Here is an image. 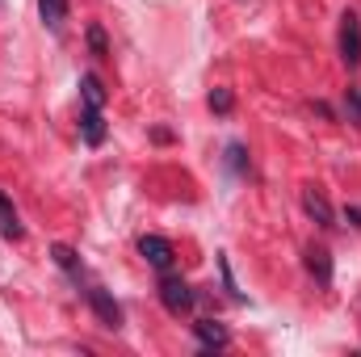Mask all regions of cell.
Instances as JSON below:
<instances>
[{
    "mask_svg": "<svg viewBox=\"0 0 361 357\" xmlns=\"http://www.w3.org/2000/svg\"><path fill=\"white\" fill-rule=\"evenodd\" d=\"M160 303H164V311H169V315H185V311H193L197 294H193V286H189L185 277L164 273V277H160Z\"/></svg>",
    "mask_w": 361,
    "mask_h": 357,
    "instance_id": "cell-1",
    "label": "cell"
},
{
    "mask_svg": "<svg viewBox=\"0 0 361 357\" xmlns=\"http://www.w3.org/2000/svg\"><path fill=\"white\" fill-rule=\"evenodd\" d=\"M85 298H89L92 315L101 320V328H109V332H118V328H122V307L114 303V294H109L105 286H89V290H85Z\"/></svg>",
    "mask_w": 361,
    "mask_h": 357,
    "instance_id": "cell-2",
    "label": "cell"
},
{
    "mask_svg": "<svg viewBox=\"0 0 361 357\" xmlns=\"http://www.w3.org/2000/svg\"><path fill=\"white\" fill-rule=\"evenodd\" d=\"M341 59L345 68H361V17L353 8L341 17Z\"/></svg>",
    "mask_w": 361,
    "mask_h": 357,
    "instance_id": "cell-3",
    "label": "cell"
},
{
    "mask_svg": "<svg viewBox=\"0 0 361 357\" xmlns=\"http://www.w3.org/2000/svg\"><path fill=\"white\" fill-rule=\"evenodd\" d=\"M139 257H143L152 269L169 273V269H173V261H177V248H173L164 236H143V240H139Z\"/></svg>",
    "mask_w": 361,
    "mask_h": 357,
    "instance_id": "cell-4",
    "label": "cell"
},
{
    "mask_svg": "<svg viewBox=\"0 0 361 357\" xmlns=\"http://www.w3.org/2000/svg\"><path fill=\"white\" fill-rule=\"evenodd\" d=\"M193 337H197V345H202L206 353H214V349H227V345H231V332H227L219 320H197V324H193Z\"/></svg>",
    "mask_w": 361,
    "mask_h": 357,
    "instance_id": "cell-5",
    "label": "cell"
},
{
    "mask_svg": "<svg viewBox=\"0 0 361 357\" xmlns=\"http://www.w3.org/2000/svg\"><path fill=\"white\" fill-rule=\"evenodd\" d=\"M302 265H307V273H311L319 286H332V253H328L324 244H311V248L302 253Z\"/></svg>",
    "mask_w": 361,
    "mask_h": 357,
    "instance_id": "cell-6",
    "label": "cell"
},
{
    "mask_svg": "<svg viewBox=\"0 0 361 357\" xmlns=\"http://www.w3.org/2000/svg\"><path fill=\"white\" fill-rule=\"evenodd\" d=\"M302 210L319 223V227H336V210L328 206V198L319 189H302Z\"/></svg>",
    "mask_w": 361,
    "mask_h": 357,
    "instance_id": "cell-7",
    "label": "cell"
},
{
    "mask_svg": "<svg viewBox=\"0 0 361 357\" xmlns=\"http://www.w3.org/2000/svg\"><path fill=\"white\" fill-rule=\"evenodd\" d=\"M0 236L13 240V244L25 240V227H21V219H17V206H13V198H8L4 189H0Z\"/></svg>",
    "mask_w": 361,
    "mask_h": 357,
    "instance_id": "cell-8",
    "label": "cell"
},
{
    "mask_svg": "<svg viewBox=\"0 0 361 357\" xmlns=\"http://www.w3.org/2000/svg\"><path fill=\"white\" fill-rule=\"evenodd\" d=\"M105 135H109L105 114H101V109H80V139H85L89 147H101V143H105Z\"/></svg>",
    "mask_w": 361,
    "mask_h": 357,
    "instance_id": "cell-9",
    "label": "cell"
},
{
    "mask_svg": "<svg viewBox=\"0 0 361 357\" xmlns=\"http://www.w3.org/2000/svg\"><path fill=\"white\" fill-rule=\"evenodd\" d=\"M51 261L63 269V273H68V277H72L76 286L85 282V265H80V253H76L72 244H51Z\"/></svg>",
    "mask_w": 361,
    "mask_h": 357,
    "instance_id": "cell-10",
    "label": "cell"
},
{
    "mask_svg": "<svg viewBox=\"0 0 361 357\" xmlns=\"http://www.w3.org/2000/svg\"><path fill=\"white\" fill-rule=\"evenodd\" d=\"M223 164H227L235 177H252V156H248V147H244V143H227Z\"/></svg>",
    "mask_w": 361,
    "mask_h": 357,
    "instance_id": "cell-11",
    "label": "cell"
},
{
    "mask_svg": "<svg viewBox=\"0 0 361 357\" xmlns=\"http://www.w3.org/2000/svg\"><path fill=\"white\" fill-rule=\"evenodd\" d=\"M80 105L85 109H105V85L97 80V76H80Z\"/></svg>",
    "mask_w": 361,
    "mask_h": 357,
    "instance_id": "cell-12",
    "label": "cell"
},
{
    "mask_svg": "<svg viewBox=\"0 0 361 357\" xmlns=\"http://www.w3.org/2000/svg\"><path fill=\"white\" fill-rule=\"evenodd\" d=\"M38 17H42V25L63 30V21H68V0H38Z\"/></svg>",
    "mask_w": 361,
    "mask_h": 357,
    "instance_id": "cell-13",
    "label": "cell"
},
{
    "mask_svg": "<svg viewBox=\"0 0 361 357\" xmlns=\"http://www.w3.org/2000/svg\"><path fill=\"white\" fill-rule=\"evenodd\" d=\"M206 105L219 114V118H227L231 109H235V97H231V89H210V97H206Z\"/></svg>",
    "mask_w": 361,
    "mask_h": 357,
    "instance_id": "cell-14",
    "label": "cell"
},
{
    "mask_svg": "<svg viewBox=\"0 0 361 357\" xmlns=\"http://www.w3.org/2000/svg\"><path fill=\"white\" fill-rule=\"evenodd\" d=\"M85 38H89V51L97 55V59H105V55H109V38H105V30H101L97 21L85 30Z\"/></svg>",
    "mask_w": 361,
    "mask_h": 357,
    "instance_id": "cell-15",
    "label": "cell"
},
{
    "mask_svg": "<svg viewBox=\"0 0 361 357\" xmlns=\"http://www.w3.org/2000/svg\"><path fill=\"white\" fill-rule=\"evenodd\" d=\"M345 118L361 126V89H345Z\"/></svg>",
    "mask_w": 361,
    "mask_h": 357,
    "instance_id": "cell-16",
    "label": "cell"
},
{
    "mask_svg": "<svg viewBox=\"0 0 361 357\" xmlns=\"http://www.w3.org/2000/svg\"><path fill=\"white\" fill-rule=\"evenodd\" d=\"M219 273H223V286H227V294H231V298H244V294L235 290V277H231V261H227V253H219Z\"/></svg>",
    "mask_w": 361,
    "mask_h": 357,
    "instance_id": "cell-17",
    "label": "cell"
},
{
    "mask_svg": "<svg viewBox=\"0 0 361 357\" xmlns=\"http://www.w3.org/2000/svg\"><path fill=\"white\" fill-rule=\"evenodd\" d=\"M341 219H345L349 227H357V231H361V206H345V210H341Z\"/></svg>",
    "mask_w": 361,
    "mask_h": 357,
    "instance_id": "cell-18",
    "label": "cell"
},
{
    "mask_svg": "<svg viewBox=\"0 0 361 357\" xmlns=\"http://www.w3.org/2000/svg\"><path fill=\"white\" fill-rule=\"evenodd\" d=\"M311 109H315L319 118H332V105H328V101H311Z\"/></svg>",
    "mask_w": 361,
    "mask_h": 357,
    "instance_id": "cell-19",
    "label": "cell"
}]
</instances>
